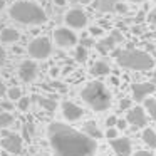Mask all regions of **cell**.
I'll return each instance as SVG.
<instances>
[{
    "label": "cell",
    "instance_id": "obj_1",
    "mask_svg": "<svg viewBox=\"0 0 156 156\" xmlns=\"http://www.w3.org/2000/svg\"><path fill=\"white\" fill-rule=\"evenodd\" d=\"M49 143L54 156H94L98 151L94 138L62 122L49 126Z\"/></svg>",
    "mask_w": 156,
    "mask_h": 156
},
{
    "label": "cell",
    "instance_id": "obj_2",
    "mask_svg": "<svg viewBox=\"0 0 156 156\" xmlns=\"http://www.w3.org/2000/svg\"><path fill=\"white\" fill-rule=\"evenodd\" d=\"M81 98L92 111L102 112L111 108V94L106 89V86L99 81H91L82 87Z\"/></svg>",
    "mask_w": 156,
    "mask_h": 156
},
{
    "label": "cell",
    "instance_id": "obj_3",
    "mask_svg": "<svg viewBox=\"0 0 156 156\" xmlns=\"http://www.w3.org/2000/svg\"><path fill=\"white\" fill-rule=\"evenodd\" d=\"M10 17L25 25H39L47 20L44 9L30 0H20L10 7Z\"/></svg>",
    "mask_w": 156,
    "mask_h": 156
},
{
    "label": "cell",
    "instance_id": "obj_4",
    "mask_svg": "<svg viewBox=\"0 0 156 156\" xmlns=\"http://www.w3.org/2000/svg\"><path fill=\"white\" fill-rule=\"evenodd\" d=\"M114 59L118 64L124 69L131 71H151L154 67V61L148 52L136 51V49H126V51H116Z\"/></svg>",
    "mask_w": 156,
    "mask_h": 156
},
{
    "label": "cell",
    "instance_id": "obj_5",
    "mask_svg": "<svg viewBox=\"0 0 156 156\" xmlns=\"http://www.w3.org/2000/svg\"><path fill=\"white\" fill-rule=\"evenodd\" d=\"M27 51L30 57L42 61V59H47L52 54V44L47 37H35L34 41H30Z\"/></svg>",
    "mask_w": 156,
    "mask_h": 156
},
{
    "label": "cell",
    "instance_id": "obj_6",
    "mask_svg": "<svg viewBox=\"0 0 156 156\" xmlns=\"http://www.w3.org/2000/svg\"><path fill=\"white\" fill-rule=\"evenodd\" d=\"M54 42L62 49L76 47V44H77V35L71 30V27H57L54 30Z\"/></svg>",
    "mask_w": 156,
    "mask_h": 156
},
{
    "label": "cell",
    "instance_id": "obj_7",
    "mask_svg": "<svg viewBox=\"0 0 156 156\" xmlns=\"http://www.w3.org/2000/svg\"><path fill=\"white\" fill-rule=\"evenodd\" d=\"M156 91V84L154 82H136L131 86V92H133V99L138 102L144 101L149 94Z\"/></svg>",
    "mask_w": 156,
    "mask_h": 156
},
{
    "label": "cell",
    "instance_id": "obj_8",
    "mask_svg": "<svg viewBox=\"0 0 156 156\" xmlns=\"http://www.w3.org/2000/svg\"><path fill=\"white\" fill-rule=\"evenodd\" d=\"M66 24L71 29H84L87 25V17L81 9H71L66 14Z\"/></svg>",
    "mask_w": 156,
    "mask_h": 156
},
{
    "label": "cell",
    "instance_id": "obj_9",
    "mask_svg": "<svg viewBox=\"0 0 156 156\" xmlns=\"http://www.w3.org/2000/svg\"><path fill=\"white\" fill-rule=\"evenodd\" d=\"M126 119L134 128H144L148 124V116H146V111L141 106H134V108L129 109L128 114H126Z\"/></svg>",
    "mask_w": 156,
    "mask_h": 156
},
{
    "label": "cell",
    "instance_id": "obj_10",
    "mask_svg": "<svg viewBox=\"0 0 156 156\" xmlns=\"http://www.w3.org/2000/svg\"><path fill=\"white\" fill-rule=\"evenodd\" d=\"M0 144H2V148H4L5 151L17 154L22 149V138L19 134H15V133H10V134H5L4 138H2Z\"/></svg>",
    "mask_w": 156,
    "mask_h": 156
},
{
    "label": "cell",
    "instance_id": "obj_11",
    "mask_svg": "<svg viewBox=\"0 0 156 156\" xmlns=\"http://www.w3.org/2000/svg\"><path fill=\"white\" fill-rule=\"evenodd\" d=\"M37 64H35L34 61H24L20 64V67H19V76H20L22 81L25 82H32L35 79V76H37Z\"/></svg>",
    "mask_w": 156,
    "mask_h": 156
},
{
    "label": "cell",
    "instance_id": "obj_12",
    "mask_svg": "<svg viewBox=\"0 0 156 156\" xmlns=\"http://www.w3.org/2000/svg\"><path fill=\"white\" fill-rule=\"evenodd\" d=\"M62 114L67 121H77V119L82 118L84 111H82L81 106H77L76 102H71V101H66L62 104Z\"/></svg>",
    "mask_w": 156,
    "mask_h": 156
},
{
    "label": "cell",
    "instance_id": "obj_13",
    "mask_svg": "<svg viewBox=\"0 0 156 156\" xmlns=\"http://www.w3.org/2000/svg\"><path fill=\"white\" fill-rule=\"evenodd\" d=\"M111 148L116 151V154L119 156H129L133 151V146L129 138H114L111 139Z\"/></svg>",
    "mask_w": 156,
    "mask_h": 156
},
{
    "label": "cell",
    "instance_id": "obj_14",
    "mask_svg": "<svg viewBox=\"0 0 156 156\" xmlns=\"http://www.w3.org/2000/svg\"><path fill=\"white\" fill-rule=\"evenodd\" d=\"M121 41H122L121 34H119V32H114L111 37H106V39H102V41L98 42V51L102 52V54H108L111 49H114L116 42H121Z\"/></svg>",
    "mask_w": 156,
    "mask_h": 156
},
{
    "label": "cell",
    "instance_id": "obj_15",
    "mask_svg": "<svg viewBox=\"0 0 156 156\" xmlns=\"http://www.w3.org/2000/svg\"><path fill=\"white\" fill-rule=\"evenodd\" d=\"M19 39H20L19 30H15V29H12V27L2 29V34H0V41L2 42H9V44H12V42H17Z\"/></svg>",
    "mask_w": 156,
    "mask_h": 156
},
{
    "label": "cell",
    "instance_id": "obj_16",
    "mask_svg": "<svg viewBox=\"0 0 156 156\" xmlns=\"http://www.w3.org/2000/svg\"><path fill=\"white\" fill-rule=\"evenodd\" d=\"M141 138H143V141H144L149 148H156V131H154V129L146 128L144 131H143Z\"/></svg>",
    "mask_w": 156,
    "mask_h": 156
},
{
    "label": "cell",
    "instance_id": "obj_17",
    "mask_svg": "<svg viewBox=\"0 0 156 156\" xmlns=\"http://www.w3.org/2000/svg\"><path fill=\"white\" fill-rule=\"evenodd\" d=\"M92 74L94 76H109V72H111V69H109V66L106 64V62H102V61H98V62H94V66H92Z\"/></svg>",
    "mask_w": 156,
    "mask_h": 156
},
{
    "label": "cell",
    "instance_id": "obj_18",
    "mask_svg": "<svg viewBox=\"0 0 156 156\" xmlns=\"http://www.w3.org/2000/svg\"><path fill=\"white\" fill-rule=\"evenodd\" d=\"M84 133H86V134H89L91 138H94V139L101 138V131H99L98 124H96L94 121H87V122H86V124H84Z\"/></svg>",
    "mask_w": 156,
    "mask_h": 156
},
{
    "label": "cell",
    "instance_id": "obj_19",
    "mask_svg": "<svg viewBox=\"0 0 156 156\" xmlns=\"http://www.w3.org/2000/svg\"><path fill=\"white\" fill-rule=\"evenodd\" d=\"M116 5H118V0H99L98 9L101 12H114Z\"/></svg>",
    "mask_w": 156,
    "mask_h": 156
},
{
    "label": "cell",
    "instance_id": "obj_20",
    "mask_svg": "<svg viewBox=\"0 0 156 156\" xmlns=\"http://www.w3.org/2000/svg\"><path fill=\"white\" fill-rule=\"evenodd\" d=\"M12 122H14V116L10 114V111L9 112H0V129L9 128Z\"/></svg>",
    "mask_w": 156,
    "mask_h": 156
},
{
    "label": "cell",
    "instance_id": "obj_21",
    "mask_svg": "<svg viewBox=\"0 0 156 156\" xmlns=\"http://www.w3.org/2000/svg\"><path fill=\"white\" fill-rule=\"evenodd\" d=\"M37 102L42 106L44 109H47V111H54L55 108H57V102L52 101V99H45V98H37Z\"/></svg>",
    "mask_w": 156,
    "mask_h": 156
},
{
    "label": "cell",
    "instance_id": "obj_22",
    "mask_svg": "<svg viewBox=\"0 0 156 156\" xmlns=\"http://www.w3.org/2000/svg\"><path fill=\"white\" fill-rule=\"evenodd\" d=\"M144 106H146V111L149 112L151 118L156 119V99H144Z\"/></svg>",
    "mask_w": 156,
    "mask_h": 156
},
{
    "label": "cell",
    "instance_id": "obj_23",
    "mask_svg": "<svg viewBox=\"0 0 156 156\" xmlns=\"http://www.w3.org/2000/svg\"><path fill=\"white\" fill-rule=\"evenodd\" d=\"M86 59H87V49H86V45L76 47V61L77 62H86Z\"/></svg>",
    "mask_w": 156,
    "mask_h": 156
},
{
    "label": "cell",
    "instance_id": "obj_24",
    "mask_svg": "<svg viewBox=\"0 0 156 156\" xmlns=\"http://www.w3.org/2000/svg\"><path fill=\"white\" fill-rule=\"evenodd\" d=\"M7 94H9V99H10V101H19V99L22 98V89L20 87H10Z\"/></svg>",
    "mask_w": 156,
    "mask_h": 156
},
{
    "label": "cell",
    "instance_id": "obj_25",
    "mask_svg": "<svg viewBox=\"0 0 156 156\" xmlns=\"http://www.w3.org/2000/svg\"><path fill=\"white\" fill-rule=\"evenodd\" d=\"M29 106H30V99L25 98V96H22V98L19 99V109H20V111H27Z\"/></svg>",
    "mask_w": 156,
    "mask_h": 156
},
{
    "label": "cell",
    "instance_id": "obj_26",
    "mask_svg": "<svg viewBox=\"0 0 156 156\" xmlns=\"http://www.w3.org/2000/svg\"><path fill=\"white\" fill-rule=\"evenodd\" d=\"M106 138L111 141V139H114V138H118V128L116 126H112V128H109L108 131H106Z\"/></svg>",
    "mask_w": 156,
    "mask_h": 156
},
{
    "label": "cell",
    "instance_id": "obj_27",
    "mask_svg": "<svg viewBox=\"0 0 156 156\" xmlns=\"http://www.w3.org/2000/svg\"><path fill=\"white\" fill-rule=\"evenodd\" d=\"M116 128H118V129H126V128H128V119H118Z\"/></svg>",
    "mask_w": 156,
    "mask_h": 156
},
{
    "label": "cell",
    "instance_id": "obj_28",
    "mask_svg": "<svg viewBox=\"0 0 156 156\" xmlns=\"http://www.w3.org/2000/svg\"><path fill=\"white\" fill-rule=\"evenodd\" d=\"M148 20L151 22L153 25H156V9H153V10L148 14Z\"/></svg>",
    "mask_w": 156,
    "mask_h": 156
},
{
    "label": "cell",
    "instance_id": "obj_29",
    "mask_svg": "<svg viewBox=\"0 0 156 156\" xmlns=\"http://www.w3.org/2000/svg\"><path fill=\"white\" fill-rule=\"evenodd\" d=\"M116 122H118V118L116 116H109L106 124H108V128H112V126H116Z\"/></svg>",
    "mask_w": 156,
    "mask_h": 156
},
{
    "label": "cell",
    "instance_id": "obj_30",
    "mask_svg": "<svg viewBox=\"0 0 156 156\" xmlns=\"http://www.w3.org/2000/svg\"><path fill=\"white\" fill-rule=\"evenodd\" d=\"M89 32H91V35H102V29L101 27H91L89 29Z\"/></svg>",
    "mask_w": 156,
    "mask_h": 156
},
{
    "label": "cell",
    "instance_id": "obj_31",
    "mask_svg": "<svg viewBox=\"0 0 156 156\" xmlns=\"http://www.w3.org/2000/svg\"><path fill=\"white\" fill-rule=\"evenodd\" d=\"M2 108H4L5 111H14V104H12L10 101H4L2 102Z\"/></svg>",
    "mask_w": 156,
    "mask_h": 156
},
{
    "label": "cell",
    "instance_id": "obj_32",
    "mask_svg": "<svg viewBox=\"0 0 156 156\" xmlns=\"http://www.w3.org/2000/svg\"><path fill=\"white\" fill-rule=\"evenodd\" d=\"M133 156H153V154L149 151H143V149H139V151H136Z\"/></svg>",
    "mask_w": 156,
    "mask_h": 156
},
{
    "label": "cell",
    "instance_id": "obj_33",
    "mask_svg": "<svg viewBox=\"0 0 156 156\" xmlns=\"http://www.w3.org/2000/svg\"><path fill=\"white\" fill-rule=\"evenodd\" d=\"M129 106H131L129 99H122V101H121V109H129Z\"/></svg>",
    "mask_w": 156,
    "mask_h": 156
},
{
    "label": "cell",
    "instance_id": "obj_34",
    "mask_svg": "<svg viewBox=\"0 0 156 156\" xmlns=\"http://www.w3.org/2000/svg\"><path fill=\"white\" fill-rule=\"evenodd\" d=\"M7 94V89H5V84L2 81H0V98H2V96H5Z\"/></svg>",
    "mask_w": 156,
    "mask_h": 156
},
{
    "label": "cell",
    "instance_id": "obj_35",
    "mask_svg": "<svg viewBox=\"0 0 156 156\" xmlns=\"http://www.w3.org/2000/svg\"><path fill=\"white\" fill-rule=\"evenodd\" d=\"M5 62V51L2 49V45H0V66Z\"/></svg>",
    "mask_w": 156,
    "mask_h": 156
},
{
    "label": "cell",
    "instance_id": "obj_36",
    "mask_svg": "<svg viewBox=\"0 0 156 156\" xmlns=\"http://www.w3.org/2000/svg\"><path fill=\"white\" fill-rule=\"evenodd\" d=\"M5 9V0H0V12Z\"/></svg>",
    "mask_w": 156,
    "mask_h": 156
},
{
    "label": "cell",
    "instance_id": "obj_37",
    "mask_svg": "<svg viewBox=\"0 0 156 156\" xmlns=\"http://www.w3.org/2000/svg\"><path fill=\"white\" fill-rule=\"evenodd\" d=\"M54 2H55L57 5H64V4H66V0H54Z\"/></svg>",
    "mask_w": 156,
    "mask_h": 156
},
{
    "label": "cell",
    "instance_id": "obj_38",
    "mask_svg": "<svg viewBox=\"0 0 156 156\" xmlns=\"http://www.w3.org/2000/svg\"><path fill=\"white\" fill-rule=\"evenodd\" d=\"M153 82L156 84V71H154V74H153Z\"/></svg>",
    "mask_w": 156,
    "mask_h": 156
},
{
    "label": "cell",
    "instance_id": "obj_39",
    "mask_svg": "<svg viewBox=\"0 0 156 156\" xmlns=\"http://www.w3.org/2000/svg\"><path fill=\"white\" fill-rule=\"evenodd\" d=\"M82 4H89V2H91V0H81Z\"/></svg>",
    "mask_w": 156,
    "mask_h": 156
},
{
    "label": "cell",
    "instance_id": "obj_40",
    "mask_svg": "<svg viewBox=\"0 0 156 156\" xmlns=\"http://www.w3.org/2000/svg\"><path fill=\"white\" fill-rule=\"evenodd\" d=\"M131 2H144V0H131Z\"/></svg>",
    "mask_w": 156,
    "mask_h": 156
},
{
    "label": "cell",
    "instance_id": "obj_41",
    "mask_svg": "<svg viewBox=\"0 0 156 156\" xmlns=\"http://www.w3.org/2000/svg\"><path fill=\"white\" fill-rule=\"evenodd\" d=\"M154 2H156V0H154Z\"/></svg>",
    "mask_w": 156,
    "mask_h": 156
}]
</instances>
